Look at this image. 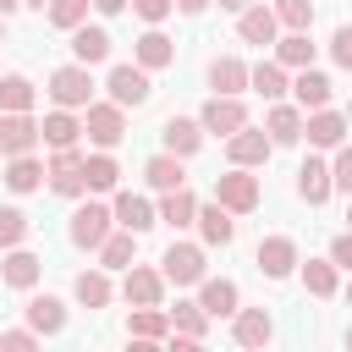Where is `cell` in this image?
Instances as JSON below:
<instances>
[{
	"label": "cell",
	"mask_w": 352,
	"mask_h": 352,
	"mask_svg": "<svg viewBox=\"0 0 352 352\" xmlns=\"http://www.w3.org/2000/svg\"><path fill=\"white\" fill-rule=\"evenodd\" d=\"M275 16L286 33H308L314 28V0H275Z\"/></svg>",
	"instance_id": "obj_40"
},
{
	"label": "cell",
	"mask_w": 352,
	"mask_h": 352,
	"mask_svg": "<svg viewBox=\"0 0 352 352\" xmlns=\"http://www.w3.org/2000/svg\"><path fill=\"white\" fill-rule=\"evenodd\" d=\"M143 182H148L154 192H170V187H182V182H187V170H182V160H176V154H154V160L143 165Z\"/></svg>",
	"instance_id": "obj_34"
},
{
	"label": "cell",
	"mask_w": 352,
	"mask_h": 352,
	"mask_svg": "<svg viewBox=\"0 0 352 352\" xmlns=\"http://www.w3.org/2000/svg\"><path fill=\"white\" fill-rule=\"evenodd\" d=\"M132 11H138V16L148 22V28H160V22H165V16L176 11V0H132Z\"/></svg>",
	"instance_id": "obj_45"
},
{
	"label": "cell",
	"mask_w": 352,
	"mask_h": 352,
	"mask_svg": "<svg viewBox=\"0 0 352 352\" xmlns=\"http://www.w3.org/2000/svg\"><path fill=\"white\" fill-rule=\"evenodd\" d=\"M214 0H176V11H187V16H198V11H209Z\"/></svg>",
	"instance_id": "obj_49"
},
{
	"label": "cell",
	"mask_w": 352,
	"mask_h": 352,
	"mask_svg": "<svg viewBox=\"0 0 352 352\" xmlns=\"http://www.w3.org/2000/svg\"><path fill=\"white\" fill-rule=\"evenodd\" d=\"M28 231H33V226H28L22 209H0V248H22Z\"/></svg>",
	"instance_id": "obj_43"
},
{
	"label": "cell",
	"mask_w": 352,
	"mask_h": 352,
	"mask_svg": "<svg viewBox=\"0 0 352 352\" xmlns=\"http://www.w3.org/2000/svg\"><path fill=\"white\" fill-rule=\"evenodd\" d=\"M264 132H270V143H275V148L297 143V138H302V110H297V104H275V110H270V121H264Z\"/></svg>",
	"instance_id": "obj_29"
},
{
	"label": "cell",
	"mask_w": 352,
	"mask_h": 352,
	"mask_svg": "<svg viewBox=\"0 0 352 352\" xmlns=\"http://www.w3.org/2000/svg\"><path fill=\"white\" fill-rule=\"evenodd\" d=\"M72 292H77L82 308H104V302H110V275H104V270H82V275L72 280Z\"/></svg>",
	"instance_id": "obj_39"
},
{
	"label": "cell",
	"mask_w": 352,
	"mask_h": 352,
	"mask_svg": "<svg viewBox=\"0 0 352 352\" xmlns=\"http://www.w3.org/2000/svg\"><path fill=\"white\" fill-rule=\"evenodd\" d=\"M198 308H204L209 319H231V314H236V280L204 275V280H198Z\"/></svg>",
	"instance_id": "obj_18"
},
{
	"label": "cell",
	"mask_w": 352,
	"mask_h": 352,
	"mask_svg": "<svg viewBox=\"0 0 352 352\" xmlns=\"http://www.w3.org/2000/svg\"><path fill=\"white\" fill-rule=\"evenodd\" d=\"M33 143H38V121L28 110H6L0 116V154L6 160L11 154H33Z\"/></svg>",
	"instance_id": "obj_11"
},
{
	"label": "cell",
	"mask_w": 352,
	"mask_h": 352,
	"mask_svg": "<svg viewBox=\"0 0 352 352\" xmlns=\"http://www.w3.org/2000/svg\"><path fill=\"white\" fill-rule=\"evenodd\" d=\"M253 258H258V275H270V280H286V275H292V270L302 264V258H297V242H292V236H264Z\"/></svg>",
	"instance_id": "obj_10"
},
{
	"label": "cell",
	"mask_w": 352,
	"mask_h": 352,
	"mask_svg": "<svg viewBox=\"0 0 352 352\" xmlns=\"http://www.w3.org/2000/svg\"><path fill=\"white\" fill-rule=\"evenodd\" d=\"M132 55H138V66H143V72H160V66H170V60H176V44H170L160 28H148V33L138 38V50H132Z\"/></svg>",
	"instance_id": "obj_28"
},
{
	"label": "cell",
	"mask_w": 352,
	"mask_h": 352,
	"mask_svg": "<svg viewBox=\"0 0 352 352\" xmlns=\"http://www.w3.org/2000/svg\"><path fill=\"white\" fill-rule=\"evenodd\" d=\"M0 38H6V16H0Z\"/></svg>",
	"instance_id": "obj_56"
},
{
	"label": "cell",
	"mask_w": 352,
	"mask_h": 352,
	"mask_svg": "<svg viewBox=\"0 0 352 352\" xmlns=\"http://www.w3.org/2000/svg\"><path fill=\"white\" fill-rule=\"evenodd\" d=\"M110 231H116V214H110L104 204H82V209L72 214V231H66V236H72V248H94V253H99V242H104Z\"/></svg>",
	"instance_id": "obj_7"
},
{
	"label": "cell",
	"mask_w": 352,
	"mask_h": 352,
	"mask_svg": "<svg viewBox=\"0 0 352 352\" xmlns=\"http://www.w3.org/2000/svg\"><path fill=\"white\" fill-rule=\"evenodd\" d=\"M82 132L99 143V148H116L121 138H126V110L110 99V104H94L88 99V116H82Z\"/></svg>",
	"instance_id": "obj_6"
},
{
	"label": "cell",
	"mask_w": 352,
	"mask_h": 352,
	"mask_svg": "<svg viewBox=\"0 0 352 352\" xmlns=\"http://www.w3.org/2000/svg\"><path fill=\"white\" fill-rule=\"evenodd\" d=\"M275 60H280L286 72L314 66V44H308V33H286V38H275Z\"/></svg>",
	"instance_id": "obj_37"
},
{
	"label": "cell",
	"mask_w": 352,
	"mask_h": 352,
	"mask_svg": "<svg viewBox=\"0 0 352 352\" xmlns=\"http://www.w3.org/2000/svg\"><path fill=\"white\" fill-rule=\"evenodd\" d=\"M330 55H336V66H346V72H352V28H336V38H330Z\"/></svg>",
	"instance_id": "obj_48"
},
{
	"label": "cell",
	"mask_w": 352,
	"mask_h": 352,
	"mask_svg": "<svg viewBox=\"0 0 352 352\" xmlns=\"http://www.w3.org/2000/svg\"><path fill=\"white\" fill-rule=\"evenodd\" d=\"M82 160H88V154H77V143H72V148H55V154H50V165H44L50 192H60V198H82V192H88Z\"/></svg>",
	"instance_id": "obj_2"
},
{
	"label": "cell",
	"mask_w": 352,
	"mask_h": 352,
	"mask_svg": "<svg viewBox=\"0 0 352 352\" xmlns=\"http://www.w3.org/2000/svg\"><path fill=\"white\" fill-rule=\"evenodd\" d=\"M50 99L66 104V110H88V99H94V77H88V66H82V60L55 66V72H50Z\"/></svg>",
	"instance_id": "obj_1"
},
{
	"label": "cell",
	"mask_w": 352,
	"mask_h": 352,
	"mask_svg": "<svg viewBox=\"0 0 352 352\" xmlns=\"http://www.w3.org/2000/svg\"><path fill=\"white\" fill-rule=\"evenodd\" d=\"M192 214H198V198L187 192V182H182V187H170V192L160 198V220H165L170 231H187V226H192Z\"/></svg>",
	"instance_id": "obj_26"
},
{
	"label": "cell",
	"mask_w": 352,
	"mask_h": 352,
	"mask_svg": "<svg viewBox=\"0 0 352 352\" xmlns=\"http://www.w3.org/2000/svg\"><path fill=\"white\" fill-rule=\"evenodd\" d=\"M231 319H236V324H231V336H236L242 346H270V336H275V319H270L264 308H236Z\"/></svg>",
	"instance_id": "obj_22"
},
{
	"label": "cell",
	"mask_w": 352,
	"mask_h": 352,
	"mask_svg": "<svg viewBox=\"0 0 352 352\" xmlns=\"http://www.w3.org/2000/svg\"><path fill=\"white\" fill-rule=\"evenodd\" d=\"M38 270H44V264H38V253H28V248H11V253H6V264H0V280H6L11 292H28V286L38 280Z\"/></svg>",
	"instance_id": "obj_24"
},
{
	"label": "cell",
	"mask_w": 352,
	"mask_h": 352,
	"mask_svg": "<svg viewBox=\"0 0 352 352\" xmlns=\"http://www.w3.org/2000/svg\"><path fill=\"white\" fill-rule=\"evenodd\" d=\"M226 154H231V165H264L270 154H275V143H270V132H253V126H236L231 138H226Z\"/></svg>",
	"instance_id": "obj_12"
},
{
	"label": "cell",
	"mask_w": 352,
	"mask_h": 352,
	"mask_svg": "<svg viewBox=\"0 0 352 352\" xmlns=\"http://www.w3.org/2000/svg\"><path fill=\"white\" fill-rule=\"evenodd\" d=\"M28 324L38 336H60L66 330V302L60 297H28Z\"/></svg>",
	"instance_id": "obj_27"
},
{
	"label": "cell",
	"mask_w": 352,
	"mask_h": 352,
	"mask_svg": "<svg viewBox=\"0 0 352 352\" xmlns=\"http://www.w3.org/2000/svg\"><path fill=\"white\" fill-rule=\"evenodd\" d=\"M72 55H77L82 66H99V60H110V33H104V28H88V22H77V28H72Z\"/></svg>",
	"instance_id": "obj_23"
},
{
	"label": "cell",
	"mask_w": 352,
	"mask_h": 352,
	"mask_svg": "<svg viewBox=\"0 0 352 352\" xmlns=\"http://www.w3.org/2000/svg\"><path fill=\"white\" fill-rule=\"evenodd\" d=\"M170 314V330L176 336H187V341H204L209 336V314L198 308V302H176V308H165Z\"/></svg>",
	"instance_id": "obj_36"
},
{
	"label": "cell",
	"mask_w": 352,
	"mask_h": 352,
	"mask_svg": "<svg viewBox=\"0 0 352 352\" xmlns=\"http://www.w3.org/2000/svg\"><path fill=\"white\" fill-rule=\"evenodd\" d=\"M346 346H352V330H346Z\"/></svg>",
	"instance_id": "obj_57"
},
{
	"label": "cell",
	"mask_w": 352,
	"mask_h": 352,
	"mask_svg": "<svg viewBox=\"0 0 352 352\" xmlns=\"http://www.w3.org/2000/svg\"><path fill=\"white\" fill-rule=\"evenodd\" d=\"M204 132H220V138H231L236 126H248V104L236 99V94H214L209 104H204Z\"/></svg>",
	"instance_id": "obj_9"
},
{
	"label": "cell",
	"mask_w": 352,
	"mask_h": 352,
	"mask_svg": "<svg viewBox=\"0 0 352 352\" xmlns=\"http://www.w3.org/2000/svg\"><path fill=\"white\" fill-rule=\"evenodd\" d=\"M192 226H198V236H204V248H226L231 236H236V220H231V209L226 204H198V214H192Z\"/></svg>",
	"instance_id": "obj_13"
},
{
	"label": "cell",
	"mask_w": 352,
	"mask_h": 352,
	"mask_svg": "<svg viewBox=\"0 0 352 352\" xmlns=\"http://www.w3.org/2000/svg\"><path fill=\"white\" fill-rule=\"evenodd\" d=\"M16 6H22V0H0V16H11V11H16Z\"/></svg>",
	"instance_id": "obj_52"
},
{
	"label": "cell",
	"mask_w": 352,
	"mask_h": 352,
	"mask_svg": "<svg viewBox=\"0 0 352 352\" xmlns=\"http://www.w3.org/2000/svg\"><path fill=\"white\" fill-rule=\"evenodd\" d=\"M346 116L341 110H330V104H319V110H308L302 116V138L314 143V148H336V143H346Z\"/></svg>",
	"instance_id": "obj_8"
},
{
	"label": "cell",
	"mask_w": 352,
	"mask_h": 352,
	"mask_svg": "<svg viewBox=\"0 0 352 352\" xmlns=\"http://www.w3.org/2000/svg\"><path fill=\"white\" fill-rule=\"evenodd\" d=\"M0 110H33V82L28 77H0Z\"/></svg>",
	"instance_id": "obj_41"
},
{
	"label": "cell",
	"mask_w": 352,
	"mask_h": 352,
	"mask_svg": "<svg viewBox=\"0 0 352 352\" xmlns=\"http://www.w3.org/2000/svg\"><path fill=\"white\" fill-rule=\"evenodd\" d=\"M110 214H116V226H126V231H138V236H143L148 226H160V209H154L143 192H116V209H110Z\"/></svg>",
	"instance_id": "obj_17"
},
{
	"label": "cell",
	"mask_w": 352,
	"mask_h": 352,
	"mask_svg": "<svg viewBox=\"0 0 352 352\" xmlns=\"http://www.w3.org/2000/svg\"><path fill=\"white\" fill-rule=\"evenodd\" d=\"M104 88H110V99H116L121 110H138V104H148V94H154V82H148V72H143L138 60H132V66H110Z\"/></svg>",
	"instance_id": "obj_5"
},
{
	"label": "cell",
	"mask_w": 352,
	"mask_h": 352,
	"mask_svg": "<svg viewBox=\"0 0 352 352\" xmlns=\"http://www.w3.org/2000/svg\"><path fill=\"white\" fill-rule=\"evenodd\" d=\"M0 346H6V352H33V346H38V330H33V324H28V330H6Z\"/></svg>",
	"instance_id": "obj_46"
},
{
	"label": "cell",
	"mask_w": 352,
	"mask_h": 352,
	"mask_svg": "<svg viewBox=\"0 0 352 352\" xmlns=\"http://www.w3.org/2000/svg\"><path fill=\"white\" fill-rule=\"evenodd\" d=\"M209 88H214V94H242V88H248V66H242L236 55L209 60Z\"/></svg>",
	"instance_id": "obj_32"
},
{
	"label": "cell",
	"mask_w": 352,
	"mask_h": 352,
	"mask_svg": "<svg viewBox=\"0 0 352 352\" xmlns=\"http://www.w3.org/2000/svg\"><path fill=\"white\" fill-rule=\"evenodd\" d=\"M346 126H352V104H346Z\"/></svg>",
	"instance_id": "obj_55"
},
{
	"label": "cell",
	"mask_w": 352,
	"mask_h": 352,
	"mask_svg": "<svg viewBox=\"0 0 352 352\" xmlns=\"http://www.w3.org/2000/svg\"><path fill=\"white\" fill-rule=\"evenodd\" d=\"M346 220H352V198H346Z\"/></svg>",
	"instance_id": "obj_54"
},
{
	"label": "cell",
	"mask_w": 352,
	"mask_h": 352,
	"mask_svg": "<svg viewBox=\"0 0 352 352\" xmlns=\"http://www.w3.org/2000/svg\"><path fill=\"white\" fill-rule=\"evenodd\" d=\"M160 138H165V154L187 160V154L204 148V121H192V116H170V121L160 126Z\"/></svg>",
	"instance_id": "obj_16"
},
{
	"label": "cell",
	"mask_w": 352,
	"mask_h": 352,
	"mask_svg": "<svg viewBox=\"0 0 352 352\" xmlns=\"http://www.w3.org/2000/svg\"><path fill=\"white\" fill-rule=\"evenodd\" d=\"M248 88L264 94V99H280L292 82H286V66L280 60H258V66H248Z\"/></svg>",
	"instance_id": "obj_33"
},
{
	"label": "cell",
	"mask_w": 352,
	"mask_h": 352,
	"mask_svg": "<svg viewBox=\"0 0 352 352\" xmlns=\"http://www.w3.org/2000/svg\"><path fill=\"white\" fill-rule=\"evenodd\" d=\"M6 187H11V192H38V187H44V165H38L33 154H11V160H6Z\"/></svg>",
	"instance_id": "obj_30"
},
{
	"label": "cell",
	"mask_w": 352,
	"mask_h": 352,
	"mask_svg": "<svg viewBox=\"0 0 352 352\" xmlns=\"http://www.w3.org/2000/svg\"><path fill=\"white\" fill-rule=\"evenodd\" d=\"M292 94H297V110H319V104H330V94H336V82H330L324 72H314V66H302V72L292 77Z\"/></svg>",
	"instance_id": "obj_19"
},
{
	"label": "cell",
	"mask_w": 352,
	"mask_h": 352,
	"mask_svg": "<svg viewBox=\"0 0 352 352\" xmlns=\"http://www.w3.org/2000/svg\"><path fill=\"white\" fill-rule=\"evenodd\" d=\"M330 192H336V187H330V165L308 154V160L297 165V198H302V204H324Z\"/></svg>",
	"instance_id": "obj_21"
},
{
	"label": "cell",
	"mask_w": 352,
	"mask_h": 352,
	"mask_svg": "<svg viewBox=\"0 0 352 352\" xmlns=\"http://www.w3.org/2000/svg\"><path fill=\"white\" fill-rule=\"evenodd\" d=\"M220 11H248V0H214Z\"/></svg>",
	"instance_id": "obj_51"
},
{
	"label": "cell",
	"mask_w": 352,
	"mask_h": 352,
	"mask_svg": "<svg viewBox=\"0 0 352 352\" xmlns=\"http://www.w3.org/2000/svg\"><path fill=\"white\" fill-rule=\"evenodd\" d=\"M214 204H226L231 214H253L258 209V176H248V165H231L226 176H214Z\"/></svg>",
	"instance_id": "obj_3"
},
{
	"label": "cell",
	"mask_w": 352,
	"mask_h": 352,
	"mask_svg": "<svg viewBox=\"0 0 352 352\" xmlns=\"http://www.w3.org/2000/svg\"><path fill=\"white\" fill-rule=\"evenodd\" d=\"M22 6H33V11H44V6H50V0H22Z\"/></svg>",
	"instance_id": "obj_53"
},
{
	"label": "cell",
	"mask_w": 352,
	"mask_h": 352,
	"mask_svg": "<svg viewBox=\"0 0 352 352\" xmlns=\"http://www.w3.org/2000/svg\"><path fill=\"white\" fill-rule=\"evenodd\" d=\"M121 297H126L132 308H148V302H160V297H165V275H160V270H148V264H126Z\"/></svg>",
	"instance_id": "obj_14"
},
{
	"label": "cell",
	"mask_w": 352,
	"mask_h": 352,
	"mask_svg": "<svg viewBox=\"0 0 352 352\" xmlns=\"http://www.w3.org/2000/svg\"><path fill=\"white\" fill-rule=\"evenodd\" d=\"M126 330H132V341H165L170 336V314L160 308V302H148V308H132V319H126Z\"/></svg>",
	"instance_id": "obj_25"
},
{
	"label": "cell",
	"mask_w": 352,
	"mask_h": 352,
	"mask_svg": "<svg viewBox=\"0 0 352 352\" xmlns=\"http://www.w3.org/2000/svg\"><path fill=\"white\" fill-rule=\"evenodd\" d=\"M302 286H308L314 297H336V286H341V270L330 264V253H324V258H308V264H302Z\"/></svg>",
	"instance_id": "obj_35"
},
{
	"label": "cell",
	"mask_w": 352,
	"mask_h": 352,
	"mask_svg": "<svg viewBox=\"0 0 352 352\" xmlns=\"http://www.w3.org/2000/svg\"><path fill=\"white\" fill-rule=\"evenodd\" d=\"M132 253H138V231H110L104 242H99V270H126L132 264Z\"/></svg>",
	"instance_id": "obj_31"
},
{
	"label": "cell",
	"mask_w": 352,
	"mask_h": 352,
	"mask_svg": "<svg viewBox=\"0 0 352 352\" xmlns=\"http://www.w3.org/2000/svg\"><path fill=\"white\" fill-rule=\"evenodd\" d=\"M38 138H44L50 148H72V143L82 138V121H77V116H72L66 104H55V110H50V116L38 121Z\"/></svg>",
	"instance_id": "obj_20"
},
{
	"label": "cell",
	"mask_w": 352,
	"mask_h": 352,
	"mask_svg": "<svg viewBox=\"0 0 352 352\" xmlns=\"http://www.w3.org/2000/svg\"><path fill=\"white\" fill-rule=\"evenodd\" d=\"M330 264H336V270H346V275H352V226H346V231H341V236H336V242H330Z\"/></svg>",
	"instance_id": "obj_47"
},
{
	"label": "cell",
	"mask_w": 352,
	"mask_h": 352,
	"mask_svg": "<svg viewBox=\"0 0 352 352\" xmlns=\"http://www.w3.org/2000/svg\"><path fill=\"white\" fill-rule=\"evenodd\" d=\"M346 302H352V286H346Z\"/></svg>",
	"instance_id": "obj_58"
},
{
	"label": "cell",
	"mask_w": 352,
	"mask_h": 352,
	"mask_svg": "<svg viewBox=\"0 0 352 352\" xmlns=\"http://www.w3.org/2000/svg\"><path fill=\"white\" fill-rule=\"evenodd\" d=\"M236 33H242V44H275V38H280L275 6H248V11H236Z\"/></svg>",
	"instance_id": "obj_15"
},
{
	"label": "cell",
	"mask_w": 352,
	"mask_h": 352,
	"mask_svg": "<svg viewBox=\"0 0 352 352\" xmlns=\"http://www.w3.org/2000/svg\"><path fill=\"white\" fill-rule=\"evenodd\" d=\"M82 176H88V192H110V187L121 182V165H116L110 148H104V154H88V160H82Z\"/></svg>",
	"instance_id": "obj_38"
},
{
	"label": "cell",
	"mask_w": 352,
	"mask_h": 352,
	"mask_svg": "<svg viewBox=\"0 0 352 352\" xmlns=\"http://www.w3.org/2000/svg\"><path fill=\"white\" fill-rule=\"evenodd\" d=\"M132 0H94V11H104V16H116V11H126Z\"/></svg>",
	"instance_id": "obj_50"
},
{
	"label": "cell",
	"mask_w": 352,
	"mask_h": 352,
	"mask_svg": "<svg viewBox=\"0 0 352 352\" xmlns=\"http://www.w3.org/2000/svg\"><path fill=\"white\" fill-rule=\"evenodd\" d=\"M330 187L352 198V143H336V160H330Z\"/></svg>",
	"instance_id": "obj_44"
},
{
	"label": "cell",
	"mask_w": 352,
	"mask_h": 352,
	"mask_svg": "<svg viewBox=\"0 0 352 352\" xmlns=\"http://www.w3.org/2000/svg\"><path fill=\"white\" fill-rule=\"evenodd\" d=\"M88 6H94V0H50L44 11H50V22H55V28H66V33H72L77 22H88Z\"/></svg>",
	"instance_id": "obj_42"
},
{
	"label": "cell",
	"mask_w": 352,
	"mask_h": 352,
	"mask_svg": "<svg viewBox=\"0 0 352 352\" xmlns=\"http://www.w3.org/2000/svg\"><path fill=\"white\" fill-rule=\"evenodd\" d=\"M160 275H165V286H198V280L209 275L204 248H192V242H170L165 258H160Z\"/></svg>",
	"instance_id": "obj_4"
}]
</instances>
